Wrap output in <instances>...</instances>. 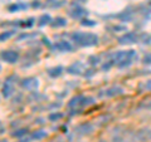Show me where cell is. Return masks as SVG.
<instances>
[{"instance_id": "24", "label": "cell", "mask_w": 151, "mask_h": 142, "mask_svg": "<svg viewBox=\"0 0 151 142\" xmlns=\"http://www.w3.org/2000/svg\"><path fill=\"white\" fill-rule=\"evenodd\" d=\"M1 142H8V141H6V140H3V141H1Z\"/></svg>"}, {"instance_id": "3", "label": "cell", "mask_w": 151, "mask_h": 142, "mask_svg": "<svg viewBox=\"0 0 151 142\" xmlns=\"http://www.w3.org/2000/svg\"><path fill=\"white\" fill-rule=\"evenodd\" d=\"M94 99L92 97H84V96H76L68 102V108H77V107H87L92 105Z\"/></svg>"}, {"instance_id": "18", "label": "cell", "mask_w": 151, "mask_h": 142, "mask_svg": "<svg viewBox=\"0 0 151 142\" xmlns=\"http://www.w3.org/2000/svg\"><path fill=\"white\" fill-rule=\"evenodd\" d=\"M13 34H14V32H6V33H3L1 37H0V39H1V42H4V40L9 39V38H10Z\"/></svg>"}, {"instance_id": "17", "label": "cell", "mask_w": 151, "mask_h": 142, "mask_svg": "<svg viewBox=\"0 0 151 142\" xmlns=\"http://www.w3.org/2000/svg\"><path fill=\"white\" fill-rule=\"evenodd\" d=\"M81 24L83 27H94V25H96V22L89 20V19H83V20L81 22Z\"/></svg>"}, {"instance_id": "13", "label": "cell", "mask_w": 151, "mask_h": 142, "mask_svg": "<svg viewBox=\"0 0 151 142\" xmlns=\"http://www.w3.org/2000/svg\"><path fill=\"white\" fill-rule=\"evenodd\" d=\"M52 22V18L49 14H43L40 18H39V25L40 27H44L47 24H49V23Z\"/></svg>"}, {"instance_id": "16", "label": "cell", "mask_w": 151, "mask_h": 142, "mask_svg": "<svg viewBox=\"0 0 151 142\" xmlns=\"http://www.w3.org/2000/svg\"><path fill=\"white\" fill-rule=\"evenodd\" d=\"M44 137H47V132L45 131H37V132H34V133L32 135L33 140H42V138H44Z\"/></svg>"}, {"instance_id": "6", "label": "cell", "mask_w": 151, "mask_h": 142, "mask_svg": "<svg viewBox=\"0 0 151 142\" xmlns=\"http://www.w3.org/2000/svg\"><path fill=\"white\" fill-rule=\"evenodd\" d=\"M14 78V75H10V77H8L5 80H4V86H3V96L8 98L10 97V94L13 93V82L12 79Z\"/></svg>"}, {"instance_id": "14", "label": "cell", "mask_w": 151, "mask_h": 142, "mask_svg": "<svg viewBox=\"0 0 151 142\" xmlns=\"http://www.w3.org/2000/svg\"><path fill=\"white\" fill-rule=\"evenodd\" d=\"M19 9H27V4H13V5H9L8 10L14 13V11L19 10Z\"/></svg>"}, {"instance_id": "23", "label": "cell", "mask_w": 151, "mask_h": 142, "mask_svg": "<svg viewBox=\"0 0 151 142\" xmlns=\"http://www.w3.org/2000/svg\"><path fill=\"white\" fill-rule=\"evenodd\" d=\"M53 142H63V141H60V140H57V141H53Z\"/></svg>"}, {"instance_id": "5", "label": "cell", "mask_w": 151, "mask_h": 142, "mask_svg": "<svg viewBox=\"0 0 151 142\" xmlns=\"http://www.w3.org/2000/svg\"><path fill=\"white\" fill-rule=\"evenodd\" d=\"M38 86H39V83H38V79L37 78H25L24 80L22 82V87L28 89V91H35V89L38 88Z\"/></svg>"}, {"instance_id": "22", "label": "cell", "mask_w": 151, "mask_h": 142, "mask_svg": "<svg viewBox=\"0 0 151 142\" xmlns=\"http://www.w3.org/2000/svg\"><path fill=\"white\" fill-rule=\"evenodd\" d=\"M145 88L147 89V91H151V80H149V82L145 84Z\"/></svg>"}, {"instance_id": "11", "label": "cell", "mask_w": 151, "mask_h": 142, "mask_svg": "<svg viewBox=\"0 0 151 142\" xmlns=\"http://www.w3.org/2000/svg\"><path fill=\"white\" fill-rule=\"evenodd\" d=\"M86 14H87V10L81 8V6H76L74 9H72V10H69V15L74 19H79V18L84 16Z\"/></svg>"}, {"instance_id": "2", "label": "cell", "mask_w": 151, "mask_h": 142, "mask_svg": "<svg viewBox=\"0 0 151 142\" xmlns=\"http://www.w3.org/2000/svg\"><path fill=\"white\" fill-rule=\"evenodd\" d=\"M72 40L82 47H92L98 43V37L93 33H84V32H76L72 35Z\"/></svg>"}, {"instance_id": "9", "label": "cell", "mask_w": 151, "mask_h": 142, "mask_svg": "<svg viewBox=\"0 0 151 142\" xmlns=\"http://www.w3.org/2000/svg\"><path fill=\"white\" fill-rule=\"evenodd\" d=\"M124 93V89L119 86H113V87H110L107 88L105 93L102 94V96H106V97H113V96H119V94H122Z\"/></svg>"}, {"instance_id": "1", "label": "cell", "mask_w": 151, "mask_h": 142, "mask_svg": "<svg viewBox=\"0 0 151 142\" xmlns=\"http://www.w3.org/2000/svg\"><path fill=\"white\" fill-rule=\"evenodd\" d=\"M135 59H137V54L132 49L131 50H120L111 55L112 64H116L117 67H120V68L129 67V65L134 63Z\"/></svg>"}, {"instance_id": "15", "label": "cell", "mask_w": 151, "mask_h": 142, "mask_svg": "<svg viewBox=\"0 0 151 142\" xmlns=\"http://www.w3.org/2000/svg\"><path fill=\"white\" fill-rule=\"evenodd\" d=\"M65 24H67V22H65V19L63 18H57L54 23H52V27L53 28H58V27H64Z\"/></svg>"}, {"instance_id": "10", "label": "cell", "mask_w": 151, "mask_h": 142, "mask_svg": "<svg viewBox=\"0 0 151 142\" xmlns=\"http://www.w3.org/2000/svg\"><path fill=\"white\" fill-rule=\"evenodd\" d=\"M53 49H57V50H59V52H69V50H72V45H70L69 42H58V43H55L53 45Z\"/></svg>"}, {"instance_id": "21", "label": "cell", "mask_w": 151, "mask_h": 142, "mask_svg": "<svg viewBox=\"0 0 151 142\" xmlns=\"http://www.w3.org/2000/svg\"><path fill=\"white\" fill-rule=\"evenodd\" d=\"M144 63H145V64H151V53L146 54V55L144 57Z\"/></svg>"}, {"instance_id": "4", "label": "cell", "mask_w": 151, "mask_h": 142, "mask_svg": "<svg viewBox=\"0 0 151 142\" xmlns=\"http://www.w3.org/2000/svg\"><path fill=\"white\" fill-rule=\"evenodd\" d=\"M19 58V54L14 50H3L1 53V59L6 63H15Z\"/></svg>"}, {"instance_id": "7", "label": "cell", "mask_w": 151, "mask_h": 142, "mask_svg": "<svg viewBox=\"0 0 151 142\" xmlns=\"http://www.w3.org/2000/svg\"><path fill=\"white\" fill-rule=\"evenodd\" d=\"M137 40V35L135 33H126L125 35H122L119 39L120 44H131V43H136Z\"/></svg>"}, {"instance_id": "19", "label": "cell", "mask_w": 151, "mask_h": 142, "mask_svg": "<svg viewBox=\"0 0 151 142\" xmlns=\"http://www.w3.org/2000/svg\"><path fill=\"white\" fill-rule=\"evenodd\" d=\"M27 130H24V128H23V130H18L17 132H14V133H13V136L14 137H20V136H24V135H27Z\"/></svg>"}, {"instance_id": "12", "label": "cell", "mask_w": 151, "mask_h": 142, "mask_svg": "<svg viewBox=\"0 0 151 142\" xmlns=\"http://www.w3.org/2000/svg\"><path fill=\"white\" fill-rule=\"evenodd\" d=\"M62 72H63V67L59 65V67H55V68H50L48 70V74L52 78H55V77H59V75L62 74Z\"/></svg>"}, {"instance_id": "20", "label": "cell", "mask_w": 151, "mask_h": 142, "mask_svg": "<svg viewBox=\"0 0 151 142\" xmlns=\"http://www.w3.org/2000/svg\"><path fill=\"white\" fill-rule=\"evenodd\" d=\"M63 115L62 113H52V115H49V120L54 121V120H59V118H62Z\"/></svg>"}, {"instance_id": "8", "label": "cell", "mask_w": 151, "mask_h": 142, "mask_svg": "<svg viewBox=\"0 0 151 142\" xmlns=\"http://www.w3.org/2000/svg\"><path fill=\"white\" fill-rule=\"evenodd\" d=\"M83 70H84V64L82 62H76L67 68V72L70 74H81Z\"/></svg>"}]
</instances>
